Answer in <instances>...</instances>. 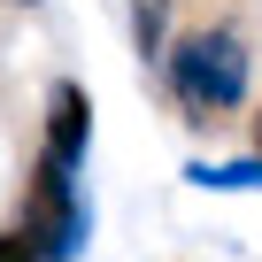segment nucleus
Segmentation results:
<instances>
[{"label": "nucleus", "mask_w": 262, "mask_h": 262, "mask_svg": "<svg viewBox=\"0 0 262 262\" xmlns=\"http://www.w3.org/2000/svg\"><path fill=\"white\" fill-rule=\"evenodd\" d=\"M162 77H170V100L193 116V123H216V116H231L239 100H247V39L239 31H185L178 47H170V62H162Z\"/></svg>", "instance_id": "nucleus-1"}, {"label": "nucleus", "mask_w": 262, "mask_h": 262, "mask_svg": "<svg viewBox=\"0 0 262 262\" xmlns=\"http://www.w3.org/2000/svg\"><path fill=\"white\" fill-rule=\"evenodd\" d=\"M24 224L39 231L47 262H77V254L93 247V201L77 193V170H70V162H54V155H39V162H31Z\"/></svg>", "instance_id": "nucleus-2"}, {"label": "nucleus", "mask_w": 262, "mask_h": 262, "mask_svg": "<svg viewBox=\"0 0 262 262\" xmlns=\"http://www.w3.org/2000/svg\"><path fill=\"white\" fill-rule=\"evenodd\" d=\"M85 147H93V100H85V85H54L47 93V147L39 155H54V162H85Z\"/></svg>", "instance_id": "nucleus-3"}, {"label": "nucleus", "mask_w": 262, "mask_h": 262, "mask_svg": "<svg viewBox=\"0 0 262 262\" xmlns=\"http://www.w3.org/2000/svg\"><path fill=\"white\" fill-rule=\"evenodd\" d=\"M185 185L193 193H262V147L239 162H185Z\"/></svg>", "instance_id": "nucleus-4"}, {"label": "nucleus", "mask_w": 262, "mask_h": 262, "mask_svg": "<svg viewBox=\"0 0 262 262\" xmlns=\"http://www.w3.org/2000/svg\"><path fill=\"white\" fill-rule=\"evenodd\" d=\"M131 47H139V62H170V0H131Z\"/></svg>", "instance_id": "nucleus-5"}, {"label": "nucleus", "mask_w": 262, "mask_h": 262, "mask_svg": "<svg viewBox=\"0 0 262 262\" xmlns=\"http://www.w3.org/2000/svg\"><path fill=\"white\" fill-rule=\"evenodd\" d=\"M0 262H47L39 231H31V224H8V231H0Z\"/></svg>", "instance_id": "nucleus-6"}, {"label": "nucleus", "mask_w": 262, "mask_h": 262, "mask_svg": "<svg viewBox=\"0 0 262 262\" xmlns=\"http://www.w3.org/2000/svg\"><path fill=\"white\" fill-rule=\"evenodd\" d=\"M254 147H262V116H254Z\"/></svg>", "instance_id": "nucleus-7"}, {"label": "nucleus", "mask_w": 262, "mask_h": 262, "mask_svg": "<svg viewBox=\"0 0 262 262\" xmlns=\"http://www.w3.org/2000/svg\"><path fill=\"white\" fill-rule=\"evenodd\" d=\"M24 8H31V0H24Z\"/></svg>", "instance_id": "nucleus-8"}]
</instances>
